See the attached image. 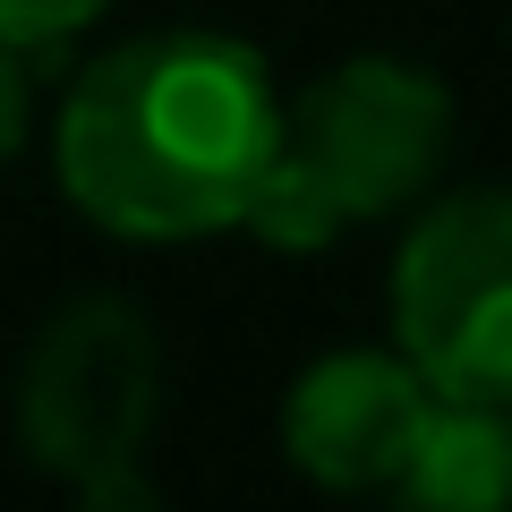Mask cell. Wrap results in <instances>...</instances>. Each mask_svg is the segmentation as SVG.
I'll return each instance as SVG.
<instances>
[{
    "label": "cell",
    "instance_id": "4",
    "mask_svg": "<svg viewBox=\"0 0 512 512\" xmlns=\"http://www.w3.org/2000/svg\"><path fill=\"white\" fill-rule=\"evenodd\" d=\"M393 350L444 402H512V188H453L410 222Z\"/></svg>",
    "mask_w": 512,
    "mask_h": 512
},
{
    "label": "cell",
    "instance_id": "6",
    "mask_svg": "<svg viewBox=\"0 0 512 512\" xmlns=\"http://www.w3.org/2000/svg\"><path fill=\"white\" fill-rule=\"evenodd\" d=\"M393 495H410L427 512H504L512 504V402H444L436 393Z\"/></svg>",
    "mask_w": 512,
    "mask_h": 512
},
{
    "label": "cell",
    "instance_id": "7",
    "mask_svg": "<svg viewBox=\"0 0 512 512\" xmlns=\"http://www.w3.org/2000/svg\"><path fill=\"white\" fill-rule=\"evenodd\" d=\"M111 0H0V43L18 52H43V43H69L103 18Z\"/></svg>",
    "mask_w": 512,
    "mask_h": 512
},
{
    "label": "cell",
    "instance_id": "2",
    "mask_svg": "<svg viewBox=\"0 0 512 512\" xmlns=\"http://www.w3.org/2000/svg\"><path fill=\"white\" fill-rule=\"evenodd\" d=\"M444 154H453L444 77H427L419 60L359 52L282 103V146L256 180L239 231H256L274 256H316L350 222L419 205L436 188Z\"/></svg>",
    "mask_w": 512,
    "mask_h": 512
},
{
    "label": "cell",
    "instance_id": "1",
    "mask_svg": "<svg viewBox=\"0 0 512 512\" xmlns=\"http://www.w3.org/2000/svg\"><path fill=\"white\" fill-rule=\"evenodd\" d=\"M274 146V69L214 26H163L103 52L52 120V163L69 205L137 248L239 231Z\"/></svg>",
    "mask_w": 512,
    "mask_h": 512
},
{
    "label": "cell",
    "instance_id": "3",
    "mask_svg": "<svg viewBox=\"0 0 512 512\" xmlns=\"http://www.w3.org/2000/svg\"><path fill=\"white\" fill-rule=\"evenodd\" d=\"M163 410V359L146 316L111 291H86L35 333L18 367V444L86 504H146V436Z\"/></svg>",
    "mask_w": 512,
    "mask_h": 512
},
{
    "label": "cell",
    "instance_id": "8",
    "mask_svg": "<svg viewBox=\"0 0 512 512\" xmlns=\"http://www.w3.org/2000/svg\"><path fill=\"white\" fill-rule=\"evenodd\" d=\"M26 137H35V77L18 43H0V171L26 154Z\"/></svg>",
    "mask_w": 512,
    "mask_h": 512
},
{
    "label": "cell",
    "instance_id": "5",
    "mask_svg": "<svg viewBox=\"0 0 512 512\" xmlns=\"http://www.w3.org/2000/svg\"><path fill=\"white\" fill-rule=\"evenodd\" d=\"M427 410H436V393L402 350H333V359L299 367L291 402H282V453L316 487L367 495L410 470Z\"/></svg>",
    "mask_w": 512,
    "mask_h": 512
}]
</instances>
